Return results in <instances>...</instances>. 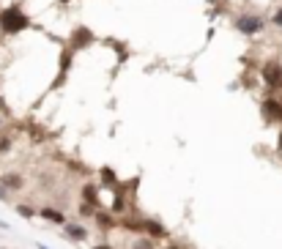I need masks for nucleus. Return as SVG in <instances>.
Listing matches in <instances>:
<instances>
[{
	"instance_id": "obj_1",
	"label": "nucleus",
	"mask_w": 282,
	"mask_h": 249,
	"mask_svg": "<svg viewBox=\"0 0 282 249\" xmlns=\"http://www.w3.org/2000/svg\"><path fill=\"white\" fill-rule=\"evenodd\" d=\"M3 30H9V33H17V30H22L28 25V19H25V14H22L19 9H9L3 14Z\"/></svg>"
},
{
	"instance_id": "obj_2",
	"label": "nucleus",
	"mask_w": 282,
	"mask_h": 249,
	"mask_svg": "<svg viewBox=\"0 0 282 249\" xmlns=\"http://www.w3.org/2000/svg\"><path fill=\"white\" fill-rule=\"evenodd\" d=\"M263 79L269 82V88H277L282 91V63H266L263 66Z\"/></svg>"
},
{
	"instance_id": "obj_3",
	"label": "nucleus",
	"mask_w": 282,
	"mask_h": 249,
	"mask_svg": "<svg viewBox=\"0 0 282 249\" xmlns=\"http://www.w3.org/2000/svg\"><path fill=\"white\" fill-rule=\"evenodd\" d=\"M236 28L241 30V33H257V30L263 28V19H257V17H238Z\"/></svg>"
},
{
	"instance_id": "obj_4",
	"label": "nucleus",
	"mask_w": 282,
	"mask_h": 249,
	"mask_svg": "<svg viewBox=\"0 0 282 249\" xmlns=\"http://www.w3.org/2000/svg\"><path fill=\"white\" fill-rule=\"evenodd\" d=\"M263 118L269 120V123H279L282 120V104L279 101H266L263 104Z\"/></svg>"
},
{
	"instance_id": "obj_5",
	"label": "nucleus",
	"mask_w": 282,
	"mask_h": 249,
	"mask_svg": "<svg viewBox=\"0 0 282 249\" xmlns=\"http://www.w3.org/2000/svg\"><path fill=\"white\" fill-rule=\"evenodd\" d=\"M66 233H69L71 238H85V230L79 227V224H69V227H66Z\"/></svg>"
},
{
	"instance_id": "obj_6",
	"label": "nucleus",
	"mask_w": 282,
	"mask_h": 249,
	"mask_svg": "<svg viewBox=\"0 0 282 249\" xmlns=\"http://www.w3.org/2000/svg\"><path fill=\"white\" fill-rule=\"evenodd\" d=\"M42 216H44V219H52V222H63V214L52 211V208H44V211H42Z\"/></svg>"
},
{
	"instance_id": "obj_7",
	"label": "nucleus",
	"mask_w": 282,
	"mask_h": 249,
	"mask_svg": "<svg viewBox=\"0 0 282 249\" xmlns=\"http://www.w3.org/2000/svg\"><path fill=\"white\" fill-rule=\"evenodd\" d=\"M3 183H6V186H11V189H19V186H22L19 175H6V178H3Z\"/></svg>"
},
{
	"instance_id": "obj_8",
	"label": "nucleus",
	"mask_w": 282,
	"mask_h": 249,
	"mask_svg": "<svg viewBox=\"0 0 282 249\" xmlns=\"http://www.w3.org/2000/svg\"><path fill=\"white\" fill-rule=\"evenodd\" d=\"M146 227H148V233H151V236H162V224H156V222H146Z\"/></svg>"
},
{
	"instance_id": "obj_9",
	"label": "nucleus",
	"mask_w": 282,
	"mask_h": 249,
	"mask_svg": "<svg viewBox=\"0 0 282 249\" xmlns=\"http://www.w3.org/2000/svg\"><path fill=\"white\" fill-rule=\"evenodd\" d=\"M83 195H85V200H88V205L96 203V189H93V186H85V189H83Z\"/></svg>"
},
{
	"instance_id": "obj_10",
	"label": "nucleus",
	"mask_w": 282,
	"mask_h": 249,
	"mask_svg": "<svg viewBox=\"0 0 282 249\" xmlns=\"http://www.w3.org/2000/svg\"><path fill=\"white\" fill-rule=\"evenodd\" d=\"M99 222H102V227H112V224H115V222H112L107 214H102V216H99Z\"/></svg>"
},
{
	"instance_id": "obj_11",
	"label": "nucleus",
	"mask_w": 282,
	"mask_h": 249,
	"mask_svg": "<svg viewBox=\"0 0 282 249\" xmlns=\"http://www.w3.org/2000/svg\"><path fill=\"white\" fill-rule=\"evenodd\" d=\"M274 25H277V28H282V6H279V9H277V14H274Z\"/></svg>"
},
{
	"instance_id": "obj_12",
	"label": "nucleus",
	"mask_w": 282,
	"mask_h": 249,
	"mask_svg": "<svg viewBox=\"0 0 282 249\" xmlns=\"http://www.w3.org/2000/svg\"><path fill=\"white\" fill-rule=\"evenodd\" d=\"M102 175H104V181H107V183H112V181H115V178H112V173H110V170H102Z\"/></svg>"
},
{
	"instance_id": "obj_13",
	"label": "nucleus",
	"mask_w": 282,
	"mask_h": 249,
	"mask_svg": "<svg viewBox=\"0 0 282 249\" xmlns=\"http://www.w3.org/2000/svg\"><path fill=\"white\" fill-rule=\"evenodd\" d=\"M277 146H279V151H282V134H279V142H277Z\"/></svg>"
},
{
	"instance_id": "obj_14",
	"label": "nucleus",
	"mask_w": 282,
	"mask_h": 249,
	"mask_svg": "<svg viewBox=\"0 0 282 249\" xmlns=\"http://www.w3.org/2000/svg\"><path fill=\"white\" fill-rule=\"evenodd\" d=\"M93 249H110V246H104V244H102V246H93Z\"/></svg>"
},
{
	"instance_id": "obj_15",
	"label": "nucleus",
	"mask_w": 282,
	"mask_h": 249,
	"mask_svg": "<svg viewBox=\"0 0 282 249\" xmlns=\"http://www.w3.org/2000/svg\"><path fill=\"white\" fill-rule=\"evenodd\" d=\"M170 249H175V246H170Z\"/></svg>"
}]
</instances>
